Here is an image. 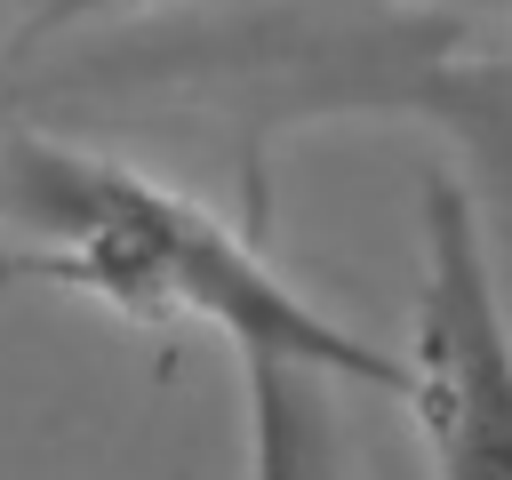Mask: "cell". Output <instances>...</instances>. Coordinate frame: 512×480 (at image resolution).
<instances>
[{
	"label": "cell",
	"instance_id": "2",
	"mask_svg": "<svg viewBox=\"0 0 512 480\" xmlns=\"http://www.w3.org/2000/svg\"><path fill=\"white\" fill-rule=\"evenodd\" d=\"M416 264L408 416L432 480H512V320L480 248V208L440 168L416 184Z\"/></svg>",
	"mask_w": 512,
	"mask_h": 480
},
{
	"label": "cell",
	"instance_id": "1",
	"mask_svg": "<svg viewBox=\"0 0 512 480\" xmlns=\"http://www.w3.org/2000/svg\"><path fill=\"white\" fill-rule=\"evenodd\" d=\"M0 232L8 280H64L136 328L200 320L232 352H280L336 384L408 400V352L336 328L232 224L112 152L0 128Z\"/></svg>",
	"mask_w": 512,
	"mask_h": 480
},
{
	"label": "cell",
	"instance_id": "4",
	"mask_svg": "<svg viewBox=\"0 0 512 480\" xmlns=\"http://www.w3.org/2000/svg\"><path fill=\"white\" fill-rule=\"evenodd\" d=\"M144 8H160V0H40L8 56H32V48H48V40L80 32V24H120V16H144Z\"/></svg>",
	"mask_w": 512,
	"mask_h": 480
},
{
	"label": "cell",
	"instance_id": "3",
	"mask_svg": "<svg viewBox=\"0 0 512 480\" xmlns=\"http://www.w3.org/2000/svg\"><path fill=\"white\" fill-rule=\"evenodd\" d=\"M240 376H248V480H352L328 368L240 352Z\"/></svg>",
	"mask_w": 512,
	"mask_h": 480
},
{
	"label": "cell",
	"instance_id": "5",
	"mask_svg": "<svg viewBox=\"0 0 512 480\" xmlns=\"http://www.w3.org/2000/svg\"><path fill=\"white\" fill-rule=\"evenodd\" d=\"M488 16H496V32H504V48H512V0H488Z\"/></svg>",
	"mask_w": 512,
	"mask_h": 480
},
{
	"label": "cell",
	"instance_id": "6",
	"mask_svg": "<svg viewBox=\"0 0 512 480\" xmlns=\"http://www.w3.org/2000/svg\"><path fill=\"white\" fill-rule=\"evenodd\" d=\"M0 280H8V272H0Z\"/></svg>",
	"mask_w": 512,
	"mask_h": 480
}]
</instances>
